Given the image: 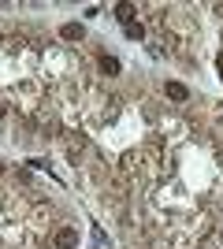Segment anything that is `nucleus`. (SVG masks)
<instances>
[{
  "label": "nucleus",
  "instance_id": "obj_2",
  "mask_svg": "<svg viewBox=\"0 0 223 249\" xmlns=\"http://www.w3.org/2000/svg\"><path fill=\"white\" fill-rule=\"evenodd\" d=\"M82 22H64V26H60V37H64V41H82Z\"/></svg>",
  "mask_w": 223,
  "mask_h": 249
},
{
  "label": "nucleus",
  "instance_id": "obj_5",
  "mask_svg": "<svg viewBox=\"0 0 223 249\" xmlns=\"http://www.w3.org/2000/svg\"><path fill=\"white\" fill-rule=\"evenodd\" d=\"M101 71L104 74H119V60L116 56H101Z\"/></svg>",
  "mask_w": 223,
  "mask_h": 249
},
{
  "label": "nucleus",
  "instance_id": "obj_3",
  "mask_svg": "<svg viewBox=\"0 0 223 249\" xmlns=\"http://www.w3.org/2000/svg\"><path fill=\"white\" fill-rule=\"evenodd\" d=\"M134 11H138L134 4H116V19L123 22V26H130V22H134Z\"/></svg>",
  "mask_w": 223,
  "mask_h": 249
},
{
  "label": "nucleus",
  "instance_id": "obj_4",
  "mask_svg": "<svg viewBox=\"0 0 223 249\" xmlns=\"http://www.w3.org/2000/svg\"><path fill=\"white\" fill-rule=\"evenodd\" d=\"M168 97H171V101H186V97H190V89H186L182 82H168Z\"/></svg>",
  "mask_w": 223,
  "mask_h": 249
},
{
  "label": "nucleus",
  "instance_id": "obj_6",
  "mask_svg": "<svg viewBox=\"0 0 223 249\" xmlns=\"http://www.w3.org/2000/svg\"><path fill=\"white\" fill-rule=\"evenodd\" d=\"M127 37H130V41H141V37H145V30H141L138 22H130V26H127Z\"/></svg>",
  "mask_w": 223,
  "mask_h": 249
},
{
  "label": "nucleus",
  "instance_id": "obj_1",
  "mask_svg": "<svg viewBox=\"0 0 223 249\" xmlns=\"http://www.w3.org/2000/svg\"><path fill=\"white\" fill-rule=\"evenodd\" d=\"M52 242H56V249H74V246H78V231H74V227H60L52 234Z\"/></svg>",
  "mask_w": 223,
  "mask_h": 249
},
{
  "label": "nucleus",
  "instance_id": "obj_7",
  "mask_svg": "<svg viewBox=\"0 0 223 249\" xmlns=\"http://www.w3.org/2000/svg\"><path fill=\"white\" fill-rule=\"evenodd\" d=\"M0 119H4V104H0Z\"/></svg>",
  "mask_w": 223,
  "mask_h": 249
},
{
  "label": "nucleus",
  "instance_id": "obj_8",
  "mask_svg": "<svg viewBox=\"0 0 223 249\" xmlns=\"http://www.w3.org/2000/svg\"><path fill=\"white\" fill-rule=\"evenodd\" d=\"M0 175H4V164H0Z\"/></svg>",
  "mask_w": 223,
  "mask_h": 249
},
{
  "label": "nucleus",
  "instance_id": "obj_9",
  "mask_svg": "<svg viewBox=\"0 0 223 249\" xmlns=\"http://www.w3.org/2000/svg\"><path fill=\"white\" fill-rule=\"evenodd\" d=\"M220 238H223V231H220Z\"/></svg>",
  "mask_w": 223,
  "mask_h": 249
}]
</instances>
